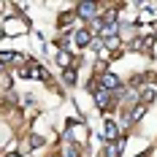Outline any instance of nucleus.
<instances>
[{
    "label": "nucleus",
    "mask_w": 157,
    "mask_h": 157,
    "mask_svg": "<svg viewBox=\"0 0 157 157\" xmlns=\"http://www.w3.org/2000/svg\"><path fill=\"white\" fill-rule=\"evenodd\" d=\"M0 33H3L6 38L27 35V33H30V22H27V16H22V14L6 16V19H0Z\"/></svg>",
    "instance_id": "1"
},
{
    "label": "nucleus",
    "mask_w": 157,
    "mask_h": 157,
    "mask_svg": "<svg viewBox=\"0 0 157 157\" xmlns=\"http://www.w3.org/2000/svg\"><path fill=\"white\" fill-rule=\"evenodd\" d=\"M100 136H103V138H106L109 144L119 141V125H117L111 117H106V122H103V130H100Z\"/></svg>",
    "instance_id": "2"
},
{
    "label": "nucleus",
    "mask_w": 157,
    "mask_h": 157,
    "mask_svg": "<svg viewBox=\"0 0 157 157\" xmlns=\"http://www.w3.org/2000/svg\"><path fill=\"white\" fill-rule=\"evenodd\" d=\"M78 81V68L73 65V68H65L63 71V84H68V87H76Z\"/></svg>",
    "instance_id": "3"
},
{
    "label": "nucleus",
    "mask_w": 157,
    "mask_h": 157,
    "mask_svg": "<svg viewBox=\"0 0 157 157\" xmlns=\"http://www.w3.org/2000/svg\"><path fill=\"white\" fill-rule=\"evenodd\" d=\"M11 136H14V133H11V127H8V125H6V127L0 125V146H6V144L11 141Z\"/></svg>",
    "instance_id": "4"
},
{
    "label": "nucleus",
    "mask_w": 157,
    "mask_h": 157,
    "mask_svg": "<svg viewBox=\"0 0 157 157\" xmlns=\"http://www.w3.org/2000/svg\"><path fill=\"white\" fill-rule=\"evenodd\" d=\"M3 157H22V152H16V149H6V155Z\"/></svg>",
    "instance_id": "5"
},
{
    "label": "nucleus",
    "mask_w": 157,
    "mask_h": 157,
    "mask_svg": "<svg viewBox=\"0 0 157 157\" xmlns=\"http://www.w3.org/2000/svg\"><path fill=\"white\" fill-rule=\"evenodd\" d=\"M136 157H152V155H149V152H138Z\"/></svg>",
    "instance_id": "6"
}]
</instances>
